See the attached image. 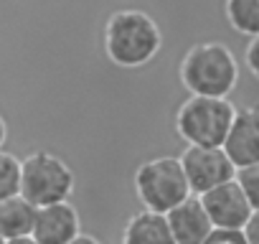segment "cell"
Wrapping results in <instances>:
<instances>
[{
    "label": "cell",
    "instance_id": "6da1fadb",
    "mask_svg": "<svg viewBox=\"0 0 259 244\" xmlns=\"http://www.w3.org/2000/svg\"><path fill=\"white\" fill-rule=\"evenodd\" d=\"M102 44L107 59L119 69L148 66L163 49L160 26L138 8H122L109 13L102 31Z\"/></svg>",
    "mask_w": 259,
    "mask_h": 244
},
{
    "label": "cell",
    "instance_id": "7a4b0ae2",
    "mask_svg": "<svg viewBox=\"0 0 259 244\" xmlns=\"http://www.w3.org/2000/svg\"><path fill=\"white\" fill-rule=\"evenodd\" d=\"M178 79L191 97L229 99L239 82V61L226 44L201 41L183 54L178 64Z\"/></svg>",
    "mask_w": 259,
    "mask_h": 244
},
{
    "label": "cell",
    "instance_id": "3957f363",
    "mask_svg": "<svg viewBox=\"0 0 259 244\" xmlns=\"http://www.w3.org/2000/svg\"><path fill=\"white\" fill-rule=\"evenodd\" d=\"M236 107L229 99L188 97L176 112V133L186 148H224Z\"/></svg>",
    "mask_w": 259,
    "mask_h": 244
},
{
    "label": "cell",
    "instance_id": "277c9868",
    "mask_svg": "<svg viewBox=\"0 0 259 244\" xmlns=\"http://www.w3.org/2000/svg\"><path fill=\"white\" fill-rule=\"evenodd\" d=\"M135 196L145 211L170 214L186 198H191V186L183 173L181 158L158 155L138 166L135 171Z\"/></svg>",
    "mask_w": 259,
    "mask_h": 244
},
{
    "label": "cell",
    "instance_id": "5b68a950",
    "mask_svg": "<svg viewBox=\"0 0 259 244\" xmlns=\"http://www.w3.org/2000/svg\"><path fill=\"white\" fill-rule=\"evenodd\" d=\"M76 176L69 163L49 150H36L21 160V196L36 206H54L71 198Z\"/></svg>",
    "mask_w": 259,
    "mask_h": 244
},
{
    "label": "cell",
    "instance_id": "8992f818",
    "mask_svg": "<svg viewBox=\"0 0 259 244\" xmlns=\"http://www.w3.org/2000/svg\"><path fill=\"white\" fill-rule=\"evenodd\" d=\"M178 158L188 178L191 193L198 198L236 178V168L224 148H186Z\"/></svg>",
    "mask_w": 259,
    "mask_h": 244
},
{
    "label": "cell",
    "instance_id": "52a82bcc",
    "mask_svg": "<svg viewBox=\"0 0 259 244\" xmlns=\"http://www.w3.org/2000/svg\"><path fill=\"white\" fill-rule=\"evenodd\" d=\"M201 204L213 224V229H239L244 231V226L249 224L254 209L249 204V198L244 196L241 186L234 181L208 191L201 196Z\"/></svg>",
    "mask_w": 259,
    "mask_h": 244
},
{
    "label": "cell",
    "instance_id": "ba28073f",
    "mask_svg": "<svg viewBox=\"0 0 259 244\" xmlns=\"http://www.w3.org/2000/svg\"><path fill=\"white\" fill-rule=\"evenodd\" d=\"M224 153L236 171L259 163V112L254 107L236 109L234 125L224 143Z\"/></svg>",
    "mask_w": 259,
    "mask_h": 244
},
{
    "label": "cell",
    "instance_id": "9c48e42d",
    "mask_svg": "<svg viewBox=\"0 0 259 244\" xmlns=\"http://www.w3.org/2000/svg\"><path fill=\"white\" fill-rule=\"evenodd\" d=\"M79 234H81L79 211L69 201L36 209V221H33L31 236L38 244H69Z\"/></svg>",
    "mask_w": 259,
    "mask_h": 244
},
{
    "label": "cell",
    "instance_id": "30bf717a",
    "mask_svg": "<svg viewBox=\"0 0 259 244\" xmlns=\"http://www.w3.org/2000/svg\"><path fill=\"white\" fill-rule=\"evenodd\" d=\"M165 219H168L176 244H206V239L213 231V224H211L198 196L186 198L181 206H176L170 214H165Z\"/></svg>",
    "mask_w": 259,
    "mask_h": 244
},
{
    "label": "cell",
    "instance_id": "8fae6325",
    "mask_svg": "<svg viewBox=\"0 0 259 244\" xmlns=\"http://www.w3.org/2000/svg\"><path fill=\"white\" fill-rule=\"evenodd\" d=\"M122 244H176L168 219L153 211H138L122 229Z\"/></svg>",
    "mask_w": 259,
    "mask_h": 244
},
{
    "label": "cell",
    "instance_id": "7c38bea8",
    "mask_svg": "<svg viewBox=\"0 0 259 244\" xmlns=\"http://www.w3.org/2000/svg\"><path fill=\"white\" fill-rule=\"evenodd\" d=\"M33 221H36V206H31L23 196L0 201V239L3 241L31 236Z\"/></svg>",
    "mask_w": 259,
    "mask_h": 244
},
{
    "label": "cell",
    "instance_id": "4fadbf2b",
    "mask_svg": "<svg viewBox=\"0 0 259 244\" xmlns=\"http://www.w3.org/2000/svg\"><path fill=\"white\" fill-rule=\"evenodd\" d=\"M224 13L236 33L246 38L259 36V0H226Z\"/></svg>",
    "mask_w": 259,
    "mask_h": 244
},
{
    "label": "cell",
    "instance_id": "5bb4252c",
    "mask_svg": "<svg viewBox=\"0 0 259 244\" xmlns=\"http://www.w3.org/2000/svg\"><path fill=\"white\" fill-rule=\"evenodd\" d=\"M21 196V158L0 150V201Z\"/></svg>",
    "mask_w": 259,
    "mask_h": 244
},
{
    "label": "cell",
    "instance_id": "9a60e30c",
    "mask_svg": "<svg viewBox=\"0 0 259 244\" xmlns=\"http://www.w3.org/2000/svg\"><path fill=\"white\" fill-rule=\"evenodd\" d=\"M236 183L241 186V191H244V196L249 198L251 209L259 211V163L236 171Z\"/></svg>",
    "mask_w": 259,
    "mask_h": 244
},
{
    "label": "cell",
    "instance_id": "2e32d148",
    "mask_svg": "<svg viewBox=\"0 0 259 244\" xmlns=\"http://www.w3.org/2000/svg\"><path fill=\"white\" fill-rule=\"evenodd\" d=\"M206 244H249L246 234L239 229H213Z\"/></svg>",
    "mask_w": 259,
    "mask_h": 244
},
{
    "label": "cell",
    "instance_id": "e0dca14e",
    "mask_svg": "<svg viewBox=\"0 0 259 244\" xmlns=\"http://www.w3.org/2000/svg\"><path fill=\"white\" fill-rule=\"evenodd\" d=\"M244 61H246V69L251 71V76L259 79V36L249 38L246 51H244Z\"/></svg>",
    "mask_w": 259,
    "mask_h": 244
},
{
    "label": "cell",
    "instance_id": "ac0fdd59",
    "mask_svg": "<svg viewBox=\"0 0 259 244\" xmlns=\"http://www.w3.org/2000/svg\"><path fill=\"white\" fill-rule=\"evenodd\" d=\"M244 234H246V241L249 244H259V211L251 214L249 224L244 226Z\"/></svg>",
    "mask_w": 259,
    "mask_h": 244
},
{
    "label": "cell",
    "instance_id": "d6986e66",
    "mask_svg": "<svg viewBox=\"0 0 259 244\" xmlns=\"http://www.w3.org/2000/svg\"><path fill=\"white\" fill-rule=\"evenodd\" d=\"M6 140H8V125H6V117L0 114V150H3Z\"/></svg>",
    "mask_w": 259,
    "mask_h": 244
},
{
    "label": "cell",
    "instance_id": "ffe728a7",
    "mask_svg": "<svg viewBox=\"0 0 259 244\" xmlns=\"http://www.w3.org/2000/svg\"><path fill=\"white\" fill-rule=\"evenodd\" d=\"M69 244H102L99 239H94V236H89V234H79L74 241H69Z\"/></svg>",
    "mask_w": 259,
    "mask_h": 244
},
{
    "label": "cell",
    "instance_id": "44dd1931",
    "mask_svg": "<svg viewBox=\"0 0 259 244\" xmlns=\"http://www.w3.org/2000/svg\"><path fill=\"white\" fill-rule=\"evenodd\" d=\"M6 244H38L33 236H21V239H13V241H6Z\"/></svg>",
    "mask_w": 259,
    "mask_h": 244
},
{
    "label": "cell",
    "instance_id": "7402d4cb",
    "mask_svg": "<svg viewBox=\"0 0 259 244\" xmlns=\"http://www.w3.org/2000/svg\"><path fill=\"white\" fill-rule=\"evenodd\" d=\"M254 109H256V112H259V104H256V107H254Z\"/></svg>",
    "mask_w": 259,
    "mask_h": 244
},
{
    "label": "cell",
    "instance_id": "603a6c76",
    "mask_svg": "<svg viewBox=\"0 0 259 244\" xmlns=\"http://www.w3.org/2000/svg\"><path fill=\"white\" fill-rule=\"evenodd\" d=\"M0 244H6V241H3V239H0Z\"/></svg>",
    "mask_w": 259,
    "mask_h": 244
}]
</instances>
